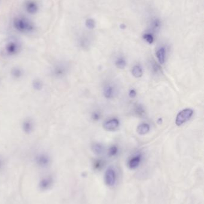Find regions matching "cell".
I'll return each instance as SVG.
<instances>
[{
    "mask_svg": "<svg viewBox=\"0 0 204 204\" xmlns=\"http://www.w3.org/2000/svg\"><path fill=\"white\" fill-rule=\"evenodd\" d=\"M13 26L17 32L28 33L32 32L35 27L34 23L23 16H17L13 18Z\"/></svg>",
    "mask_w": 204,
    "mask_h": 204,
    "instance_id": "1",
    "label": "cell"
},
{
    "mask_svg": "<svg viewBox=\"0 0 204 204\" xmlns=\"http://www.w3.org/2000/svg\"><path fill=\"white\" fill-rule=\"evenodd\" d=\"M193 113L194 111L190 108H187L181 110L176 115L175 119L176 125L177 126H181L187 122L191 118Z\"/></svg>",
    "mask_w": 204,
    "mask_h": 204,
    "instance_id": "2",
    "label": "cell"
},
{
    "mask_svg": "<svg viewBox=\"0 0 204 204\" xmlns=\"http://www.w3.org/2000/svg\"><path fill=\"white\" fill-rule=\"evenodd\" d=\"M105 183L109 187L114 186L117 181V174L115 169L112 167H108L104 174Z\"/></svg>",
    "mask_w": 204,
    "mask_h": 204,
    "instance_id": "3",
    "label": "cell"
},
{
    "mask_svg": "<svg viewBox=\"0 0 204 204\" xmlns=\"http://www.w3.org/2000/svg\"><path fill=\"white\" fill-rule=\"evenodd\" d=\"M54 180L51 176H45L42 177L39 182V188L42 191L49 190L53 185Z\"/></svg>",
    "mask_w": 204,
    "mask_h": 204,
    "instance_id": "4",
    "label": "cell"
},
{
    "mask_svg": "<svg viewBox=\"0 0 204 204\" xmlns=\"http://www.w3.org/2000/svg\"><path fill=\"white\" fill-rule=\"evenodd\" d=\"M103 94L105 98L110 99L114 98L117 94V89L115 86L111 84H106L103 88Z\"/></svg>",
    "mask_w": 204,
    "mask_h": 204,
    "instance_id": "5",
    "label": "cell"
},
{
    "mask_svg": "<svg viewBox=\"0 0 204 204\" xmlns=\"http://www.w3.org/2000/svg\"><path fill=\"white\" fill-rule=\"evenodd\" d=\"M25 8L27 13L31 14H36L39 10L38 3L34 0H28L25 2Z\"/></svg>",
    "mask_w": 204,
    "mask_h": 204,
    "instance_id": "6",
    "label": "cell"
},
{
    "mask_svg": "<svg viewBox=\"0 0 204 204\" xmlns=\"http://www.w3.org/2000/svg\"><path fill=\"white\" fill-rule=\"evenodd\" d=\"M119 126V121L116 118H111L106 120L103 124V127L106 131H114L118 128Z\"/></svg>",
    "mask_w": 204,
    "mask_h": 204,
    "instance_id": "7",
    "label": "cell"
},
{
    "mask_svg": "<svg viewBox=\"0 0 204 204\" xmlns=\"http://www.w3.org/2000/svg\"><path fill=\"white\" fill-rule=\"evenodd\" d=\"M141 161V154L138 153L133 156L128 162V167L131 169H136Z\"/></svg>",
    "mask_w": 204,
    "mask_h": 204,
    "instance_id": "8",
    "label": "cell"
},
{
    "mask_svg": "<svg viewBox=\"0 0 204 204\" xmlns=\"http://www.w3.org/2000/svg\"><path fill=\"white\" fill-rule=\"evenodd\" d=\"M36 163H37V165L40 166V167H46L48 165L49 162H50V159L49 157L43 154L38 155L36 157Z\"/></svg>",
    "mask_w": 204,
    "mask_h": 204,
    "instance_id": "9",
    "label": "cell"
},
{
    "mask_svg": "<svg viewBox=\"0 0 204 204\" xmlns=\"http://www.w3.org/2000/svg\"><path fill=\"white\" fill-rule=\"evenodd\" d=\"M166 50L165 47H160L157 49L156 52V55L160 64H163L165 63L166 59Z\"/></svg>",
    "mask_w": 204,
    "mask_h": 204,
    "instance_id": "10",
    "label": "cell"
},
{
    "mask_svg": "<svg viewBox=\"0 0 204 204\" xmlns=\"http://www.w3.org/2000/svg\"><path fill=\"white\" fill-rule=\"evenodd\" d=\"M92 150L95 154L101 155L104 153L105 147L102 144L96 143H94L92 144Z\"/></svg>",
    "mask_w": 204,
    "mask_h": 204,
    "instance_id": "11",
    "label": "cell"
},
{
    "mask_svg": "<svg viewBox=\"0 0 204 204\" xmlns=\"http://www.w3.org/2000/svg\"><path fill=\"white\" fill-rule=\"evenodd\" d=\"M150 125L147 123H142L139 125L137 127V132L140 135H144L148 133L150 131Z\"/></svg>",
    "mask_w": 204,
    "mask_h": 204,
    "instance_id": "12",
    "label": "cell"
},
{
    "mask_svg": "<svg viewBox=\"0 0 204 204\" xmlns=\"http://www.w3.org/2000/svg\"><path fill=\"white\" fill-rule=\"evenodd\" d=\"M132 73L135 78H140L142 75V69L141 66L135 65L132 69Z\"/></svg>",
    "mask_w": 204,
    "mask_h": 204,
    "instance_id": "13",
    "label": "cell"
},
{
    "mask_svg": "<svg viewBox=\"0 0 204 204\" xmlns=\"http://www.w3.org/2000/svg\"><path fill=\"white\" fill-rule=\"evenodd\" d=\"M115 66L120 69H123L126 66V60L122 57H118L115 61Z\"/></svg>",
    "mask_w": 204,
    "mask_h": 204,
    "instance_id": "14",
    "label": "cell"
},
{
    "mask_svg": "<svg viewBox=\"0 0 204 204\" xmlns=\"http://www.w3.org/2000/svg\"><path fill=\"white\" fill-rule=\"evenodd\" d=\"M19 45L15 42H10L7 45V50L10 53L16 52L19 50Z\"/></svg>",
    "mask_w": 204,
    "mask_h": 204,
    "instance_id": "15",
    "label": "cell"
},
{
    "mask_svg": "<svg viewBox=\"0 0 204 204\" xmlns=\"http://www.w3.org/2000/svg\"><path fill=\"white\" fill-rule=\"evenodd\" d=\"M118 150V149L117 146L115 145L112 146L109 148L108 150V154L109 155V156H114L117 154Z\"/></svg>",
    "mask_w": 204,
    "mask_h": 204,
    "instance_id": "16",
    "label": "cell"
},
{
    "mask_svg": "<svg viewBox=\"0 0 204 204\" xmlns=\"http://www.w3.org/2000/svg\"><path fill=\"white\" fill-rule=\"evenodd\" d=\"M144 39L149 44H152L154 41V36L150 33H145L143 35Z\"/></svg>",
    "mask_w": 204,
    "mask_h": 204,
    "instance_id": "17",
    "label": "cell"
},
{
    "mask_svg": "<svg viewBox=\"0 0 204 204\" xmlns=\"http://www.w3.org/2000/svg\"><path fill=\"white\" fill-rule=\"evenodd\" d=\"M135 112L137 115L140 116H142L145 115V110L141 105H137L135 107Z\"/></svg>",
    "mask_w": 204,
    "mask_h": 204,
    "instance_id": "18",
    "label": "cell"
},
{
    "mask_svg": "<svg viewBox=\"0 0 204 204\" xmlns=\"http://www.w3.org/2000/svg\"><path fill=\"white\" fill-rule=\"evenodd\" d=\"M86 26L89 29H93L95 27V21L92 18H88L86 21Z\"/></svg>",
    "mask_w": 204,
    "mask_h": 204,
    "instance_id": "19",
    "label": "cell"
},
{
    "mask_svg": "<svg viewBox=\"0 0 204 204\" xmlns=\"http://www.w3.org/2000/svg\"><path fill=\"white\" fill-rule=\"evenodd\" d=\"M101 118V114L99 112H94L92 114V119L93 120L95 121H98Z\"/></svg>",
    "mask_w": 204,
    "mask_h": 204,
    "instance_id": "20",
    "label": "cell"
},
{
    "mask_svg": "<svg viewBox=\"0 0 204 204\" xmlns=\"http://www.w3.org/2000/svg\"><path fill=\"white\" fill-rule=\"evenodd\" d=\"M153 27L154 30H156L157 29H159L160 27V22L159 20L157 19H156L154 20L153 21Z\"/></svg>",
    "mask_w": 204,
    "mask_h": 204,
    "instance_id": "21",
    "label": "cell"
},
{
    "mask_svg": "<svg viewBox=\"0 0 204 204\" xmlns=\"http://www.w3.org/2000/svg\"><path fill=\"white\" fill-rule=\"evenodd\" d=\"M102 165H103L102 161L99 160L96 161V162L94 163V167L96 169H100L102 166Z\"/></svg>",
    "mask_w": 204,
    "mask_h": 204,
    "instance_id": "22",
    "label": "cell"
},
{
    "mask_svg": "<svg viewBox=\"0 0 204 204\" xmlns=\"http://www.w3.org/2000/svg\"><path fill=\"white\" fill-rule=\"evenodd\" d=\"M136 91L134 89H131L129 92V95L132 97V98H133L136 96Z\"/></svg>",
    "mask_w": 204,
    "mask_h": 204,
    "instance_id": "23",
    "label": "cell"
},
{
    "mask_svg": "<svg viewBox=\"0 0 204 204\" xmlns=\"http://www.w3.org/2000/svg\"><path fill=\"white\" fill-rule=\"evenodd\" d=\"M1 166H2V162H1V160H0V168H1Z\"/></svg>",
    "mask_w": 204,
    "mask_h": 204,
    "instance_id": "24",
    "label": "cell"
}]
</instances>
